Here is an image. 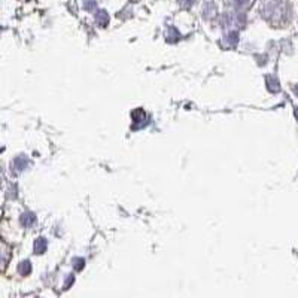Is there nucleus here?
Masks as SVG:
<instances>
[{
	"instance_id": "f257e3e1",
	"label": "nucleus",
	"mask_w": 298,
	"mask_h": 298,
	"mask_svg": "<svg viewBox=\"0 0 298 298\" xmlns=\"http://www.w3.org/2000/svg\"><path fill=\"white\" fill-rule=\"evenodd\" d=\"M45 251H46V240L43 237H40V239H37L35 242V252L36 254H43Z\"/></svg>"
},
{
	"instance_id": "f03ea898",
	"label": "nucleus",
	"mask_w": 298,
	"mask_h": 298,
	"mask_svg": "<svg viewBox=\"0 0 298 298\" xmlns=\"http://www.w3.org/2000/svg\"><path fill=\"white\" fill-rule=\"evenodd\" d=\"M95 21L100 24L102 27H105L106 24H108V21H109V18H108V14L105 12V11H98L97 14H95Z\"/></svg>"
},
{
	"instance_id": "7ed1b4c3",
	"label": "nucleus",
	"mask_w": 298,
	"mask_h": 298,
	"mask_svg": "<svg viewBox=\"0 0 298 298\" xmlns=\"http://www.w3.org/2000/svg\"><path fill=\"white\" fill-rule=\"evenodd\" d=\"M18 270H19L21 275L27 276V275H30V271H32V265H30V262H29V261H24V262H21V264H19Z\"/></svg>"
},
{
	"instance_id": "20e7f679",
	"label": "nucleus",
	"mask_w": 298,
	"mask_h": 298,
	"mask_svg": "<svg viewBox=\"0 0 298 298\" xmlns=\"http://www.w3.org/2000/svg\"><path fill=\"white\" fill-rule=\"evenodd\" d=\"M22 224H24V225H30V224L35 221V216L32 215V213H26V215H22Z\"/></svg>"
},
{
	"instance_id": "39448f33",
	"label": "nucleus",
	"mask_w": 298,
	"mask_h": 298,
	"mask_svg": "<svg viewBox=\"0 0 298 298\" xmlns=\"http://www.w3.org/2000/svg\"><path fill=\"white\" fill-rule=\"evenodd\" d=\"M73 262H74V268H76V270H82V267H84V264H85L82 258H76Z\"/></svg>"
},
{
	"instance_id": "423d86ee",
	"label": "nucleus",
	"mask_w": 298,
	"mask_h": 298,
	"mask_svg": "<svg viewBox=\"0 0 298 298\" xmlns=\"http://www.w3.org/2000/svg\"><path fill=\"white\" fill-rule=\"evenodd\" d=\"M84 6H85V9L91 11V9L95 8V2H94V0H87V2L84 3Z\"/></svg>"
},
{
	"instance_id": "0eeeda50",
	"label": "nucleus",
	"mask_w": 298,
	"mask_h": 298,
	"mask_svg": "<svg viewBox=\"0 0 298 298\" xmlns=\"http://www.w3.org/2000/svg\"><path fill=\"white\" fill-rule=\"evenodd\" d=\"M179 2H181L184 6H189V5H192V3L195 2V0H179Z\"/></svg>"
},
{
	"instance_id": "6e6552de",
	"label": "nucleus",
	"mask_w": 298,
	"mask_h": 298,
	"mask_svg": "<svg viewBox=\"0 0 298 298\" xmlns=\"http://www.w3.org/2000/svg\"><path fill=\"white\" fill-rule=\"evenodd\" d=\"M70 283H73V276H69V278H67V282H66V285H64V289H67Z\"/></svg>"
},
{
	"instance_id": "1a4fd4ad",
	"label": "nucleus",
	"mask_w": 298,
	"mask_h": 298,
	"mask_svg": "<svg viewBox=\"0 0 298 298\" xmlns=\"http://www.w3.org/2000/svg\"><path fill=\"white\" fill-rule=\"evenodd\" d=\"M294 91H295V94H297V95H298V85H297V87H295V88H294Z\"/></svg>"
},
{
	"instance_id": "9d476101",
	"label": "nucleus",
	"mask_w": 298,
	"mask_h": 298,
	"mask_svg": "<svg viewBox=\"0 0 298 298\" xmlns=\"http://www.w3.org/2000/svg\"><path fill=\"white\" fill-rule=\"evenodd\" d=\"M295 116L298 118V108H297V111H295Z\"/></svg>"
}]
</instances>
